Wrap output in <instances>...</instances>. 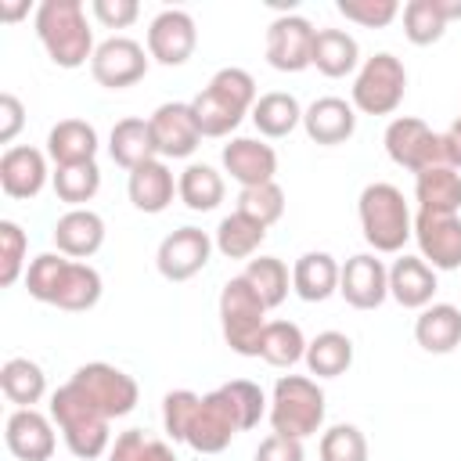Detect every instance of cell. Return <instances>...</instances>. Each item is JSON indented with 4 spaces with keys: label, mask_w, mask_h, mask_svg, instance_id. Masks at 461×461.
<instances>
[{
    "label": "cell",
    "mask_w": 461,
    "mask_h": 461,
    "mask_svg": "<svg viewBox=\"0 0 461 461\" xmlns=\"http://www.w3.org/2000/svg\"><path fill=\"white\" fill-rule=\"evenodd\" d=\"M414 241H418L421 259L432 270H457L461 267V216L418 212L414 216Z\"/></svg>",
    "instance_id": "obj_17"
},
{
    "label": "cell",
    "mask_w": 461,
    "mask_h": 461,
    "mask_svg": "<svg viewBox=\"0 0 461 461\" xmlns=\"http://www.w3.org/2000/svg\"><path fill=\"white\" fill-rule=\"evenodd\" d=\"M212 249L216 245L202 227H176L173 234L162 238L155 252V267L166 281H191L198 270H205Z\"/></svg>",
    "instance_id": "obj_14"
},
{
    "label": "cell",
    "mask_w": 461,
    "mask_h": 461,
    "mask_svg": "<svg viewBox=\"0 0 461 461\" xmlns=\"http://www.w3.org/2000/svg\"><path fill=\"white\" fill-rule=\"evenodd\" d=\"M108 461H176L173 447L148 436L144 429H126L115 436L112 450H108Z\"/></svg>",
    "instance_id": "obj_42"
},
{
    "label": "cell",
    "mask_w": 461,
    "mask_h": 461,
    "mask_svg": "<svg viewBox=\"0 0 461 461\" xmlns=\"http://www.w3.org/2000/svg\"><path fill=\"white\" fill-rule=\"evenodd\" d=\"M267 411H270V400L263 396V389L249 378H234L198 400V411L187 425L184 443L198 454H220L230 447L238 432L256 429Z\"/></svg>",
    "instance_id": "obj_1"
},
{
    "label": "cell",
    "mask_w": 461,
    "mask_h": 461,
    "mask_svg": "<svg viewBox=\"0 0 461 461\" xmlns=\"http://www.w3.org/2000/svg\"><path fill=\"white\" fill-rule=\"evenodd\" d=\"M29 238L14 220H0V285L11 288L25 270Z\"/></svg>",
    "instance_id": "obj_45"
},
{
    "label": "cell",
    "mask_w": 461,
    "mask_h": 461,
    "mask_svg": "<svg viewBox=\"0 0 461 461\" xmlns=\"http://www.w3.org/2000/svg\"><path fill=\"white\" fill-rule=\"evenodd\" d=\"M72 382H76L108 418H126V414L137 407V396H140L137 382H133L126 371H119L115 364H104V360H94V364L76 367Z\"/></svg>",
    "instance_id": "obj_10"
},
{
    "label": "cell",
    "mask_w": 461,
    "mask_h": 461,
    "mask_svg": "<svg viewBox=\"0 0 461 461\" xmlns=\"http://www.w3.org/2000/svg\"><path fill=\"white\" fill-rule=\"evenodd\" d=\"M267 418L277 436L310 439L324 425V389L306 375H281L274 382Z\"/></svg>",
    "instance_id": "obj_6"
},
{
    "label": "cell",
    "mask_w": 461,
    "mask_h": 461,
    "mask_svg": "<svg viewBox=\"0 0 461 461\" xmlns=\"http://www.w3.org/2000/svg\"><path fill=\"white\" fill-rule=\"evenodd\" d=\"M414 342L425 353H454L461 346V310L454 303H429L414 321Z\"/></svg>",
    "instance_id": "obj_26"
},
{
    "label": "cell",
    "mask_w": 461,
    "mask_h": 461,
    "mask_svg": "<svg viewBox=\"0 0 461 461\" xmlns=\"http://www.w3.org/2000/svg\"><path fill=\"white\" fill-rule=\"evenodd\" d=\"M25 11H29V4H0V18H7V22L22 18Z\"/></svg>",
    "instance_id": "obj_53"
},
{
    "label": "cell",
    "mask_w": 461,
    "mask_h": 461,
    "mask_svg": "<svg viewBox=\"0 0 461 461\" xmlns=\"http://www.w3.org/2000/svg\"><path fill=\"white\" fill-rule=\"evenodd\" d=\"M241 277L252 285V292L263 299L267 310L281 306L285 295H288V285H292V274H288L285 259H277V256H256V259H249V267L241 270Z\"/></svg>",
    "instance_id": "obj_38"
},
{
    "label": "cell",
    "mask_w": 461,
    "mask_h": 461,
    "mask_svg": "<svg viewBox=\"0 0 461 461\" xmlns=\"http://www.w3.org/2000/svg\"><path fill=\"white\" fill-rule=\"evenodd\" d=\"M126 194L133 202V209L140 212H162L169 209L173 194H176V180H173V169L162 162V158H151L144 166H137L126 180Z\"/></svg>",
    "instance_id": "obj_24"
},
{
    "label": "cell",
    "mask_w": 461,
    "mask_h": 461,
    "mask_svg": "<svg viewBox=\"0 0 461 461\" xmlns=\"http://www.w3.org/2000/svg\"><path fill=\"white\" fill-rule=\"evenodd\" d=\"M252 122L263 137H288L295 126H303V108L292 94L285 90H270V94H259L256 108H252Z\"/></svg>",
    "instance_id": "obj_35"
},
{
    "label": "cell",
    "mask_w": 461,
    "mask_h": 461,
    "mask_svg": "<svg viewBox=\"0 0 461 461\" xmlns=\"http://www.w3.org/2000/svg\"><path fill=\"white\" fill-rule=\"evenodd\" d=\"M321 461H367V439L357 425L342 421L321 432V447H317Z\"/></svg>",
    "instance_id": "obj_43"
},
{
    "label": "cell",
    "mask_w": 461,
    "mask_h": 461,
    "mask_svg": "<svg viewBox=\"0 0 461 461\" xmlns=\"http://www.w3.org/2000/svg\"><path fill=\"white\" fill-rule=\"evenodd\" d=\"M68 256L61 252H40L29 267H25V288L36 303H54V292H58V281H61V270H65Z\"/></svg>",
    "instance_id": "obj_44"
},
{
    "label": "cell",
    "mask_w": 461,
    "mask_h": 461,
    "mask_svg": "<svg viewBox=\"0 0 461 461\" xmlns=\"http://www.w3.org/2000/svg\"><path fill=\"white\" fill-rule=\"evenodd\" d=\"M0 389L4 396L14 403V407H32L43 400L47 393V375L36 360L29 357H11L4 367H0Z\"/></svg>",
    "instance_id": "obj_34"
},
{
    "label": "cell",
    "mask_w": 461,
    "mask_h": 461,
    "mask_svg": "<svg viewBox=\"0 0 461 461\" xmlns=\"http://www.w3.org/2000/svg\"><path fill=\"white\" fill-rule=\"evenodd\" d=\"M256 101V79L245 68L227 65L205 83V90L191 97V112L202 137H227L241 126L245 115H252Z\"/></svg>",
    "instance_id": "obj_2"
},
{
    "label": "cell",
    "mask_w": 461,
    "mask_h": 461,
    "mask_svg": "<svg viewBox=\"0 0 461 461\" xmlns=\"http://www.w3.org/2000/svg\"><path fill=\"white\" fill-rule=\"evenodd\" d=\"M97 299H101V274L83 259H68L50 306L68 310V313H83V310H94Z\"/></svg>",
    "instance_id": "obj_31"
},
{
    "label": "cell",
    "mask_w": 461,
    "mask_h": 461,
    "mask_svg": "<svg viewBox=\"0 0 461 461\" xmlns=\"http://www.w3.org/2000/svg\"><path fill=\"white\" fill-rule=\"evenodd\" d=\"M54 245L68 259H90L104 245V220L94 209H68L54 223Z\"/></svg>",
    "instance_id": "obj_22"
},
{
    "label": "cell",
    "mask_w": 461,
    "mask_h": 461,
    "mask_svg": "<svg viewBox=\"0 0 461 461\" xmlns=\"http://www.w3.org/2000/svg\"><path fill=\"white\" fill-rule=\"evenodd\" d=\"M223 194H227L223 176H220L212 166H205V162H191V166L176 176V198H180L191 212H209V209H216V205L223 202Z\"/></svg>",
    "instance_id": "obj_32"
},
{
    "label": "cell",
    "mask_w": 461,
    "mask_h": 461,
    "mask_svg": "<svg viewBox=\"0 0 461 461\" xmlns=\"http://www.w3.org/2000/svg\"><path fill=\"white\" fill-rule=\"evenodd\" d=\"M252 461H306V450H303V439L270 432V436L256 447V457H252Z\"/></svg>",
    "instance_id": "obj_49"
},
{
    "label": "cell",
    "mask_w": 461,
    "mask_h": 461,
    "mask_svg": "<svg viewBox=\"0 0 461 461\" xmlns=\"http://www.w3.org/2000/svg\"><path fill=\"white\" fill-rule=\"evenodd\" d=\"M335 7H339V14L346 22H357L364 29H382L400 14L396 0H339Z\"/></svg>",
    "instance_id": "obj_46"
},
{
    "label": "cell",
    "mask_w": 461,
    "mask_h": 461,
    "mask_svg": "<svg viewBox=\"0 0 461 461\" xmlns=\"http://www.w3.org/2000/svg\"><path fill=\"white\" fill-rule=\"evenodd\" d=\"M4 443L18 461H50L54 454V418L36 407H14L4 425Z\"/></svg>",
    "instance_id": "obj_18"
},
{
    "label": "cell",
    "mask_w": 461,
    "mask_h": 461,
    "mask_svg": "<svg viewBox=\"0 0 461 461\" xmlns=\"http://www.w3.org/2000/svg\"><path fill=\"white\" fill-rule=\"evenodd\" d=\"M306 367L317 378H339L353 364V339L346 331H321L306 342Z\"/></svg>",
    "instance_id": "obj_33"
},
{
    "label": "cell",
    "mask_w": 461,
    "mask_h": 461,
    "mask_svg": "<svg viewBox=\"0 0 461 461\" xmlns=\"http://www.w3.org/2000/svg\"><path fill=\"white\" fill-rule=\"evenodd\" d=\"M317 29L303 14H277L267 25V61L277 72H303L310 68Z\"/></svg>",
    "instance_id": "obj_12"
},
{
    "label": "cell",
    "mask_w": 461,
    "mask_h": 461,
    "mask_svg": "<svg viewBox=\"0 0 461 461\" xmlns=\"http://www.w3.org/2000/svg\"><path fill=\"white\" fill-rule=\"evenodd\" d=\"M238 212L256 220V223H263V227L277 223L285 216V191H281V184L270 180V184H259V187H241L238 191Z\"/></svg>",
    "instance_id": "obj_41"
},
{
    "label": "cell",
    "mask_w": 461,
    "mask_h": 461,
    "mask_svg": "<svg viewBox=\"0 0 461 461\" xmlns=\"http://www.w3.org/2000/svg\"><path fill=\"white\" fill-rule=\"evenodd\" d=\"M144 72H148V54L130 36H108L104 43H97V50L90 58V76L104 90H126V86L140 83Z\"/></svg>",
    "instance_id": "obj_11"
},
{
    "label": "cell",
    "mask_w": 461,
    "mask_h": 461,
    "mask_svg": "<svg viewBox=\"0 0 461 461\" xmlns=\"http://www.w3.org/2000/svg\"><path fill=\"white\" fill-rule=\"evenodd\" d=\"M47 184V155L32 144H11L0 155V187L7 198H36Z\"/></svg>",
    "instance_id": "obj_20"
},
{
    "label": "cell",
    "mask_w": 461,
    "mask_h": 461,
    "mask_svg": "<svg viewBox=\"0 0 461 461\" xmlns=\"http://www.w3.org/2000/svg\"><path fill=\"white\" fill-rule=\"evenodd\" d=\"M36 36L58 68H79L97 50L79 0H43L36 7Z\"/></svg>",
    "instance_id": "obj_4"
},
{
    "label": "cell",
    "mask_w": 461,
    "mask_h": 461,
    "mask_svg": "<svg viewBox=\"0 0 461 461\" xmlns=\"http://www.w3.org/2000/svg\"><path fill=\"white\" fill-rule=\"evenodd\" d=\"M151 140L158 158H187L202 144V130L194 122L191 101H166L148 115Z\"/></svg>",
    "instance_id": "obj_13"
},
{
    "label": "cell",
    "mask_w": 461,
    "mask_h": 461,
    "mask_svg": "<svg viewBox=\"0 0 461 461\" xmlns=\"http://www.w3.org/2000/svg\"><path fill=\"white\" fill-rule=\"evenodd\" d=\"M220 328H223V342L234 353L259 357V339L267 328V306L241 274L220 288Z\"/></svg>",
    "instance_id": "obj_7"
},
{
    "label": "cell",
    "mask_w": 461,
    "mask_h": 461,
    "mask_svg": "<svg viewBox=\"0 0 461 461\" xmlns=\"http://www.w3.org/2000/svg\"><path fill=\"white\" fill-rule=\"evenodd\" d=\"M339 295L353 310H378L389 299V270L375 252H357L342 263Z\"/></svg>",
    "instance_id": "obj_16"
},
{
    "label": "cell",
    "mask_w": 461,
    "mask_h": 461,
    "mask_svg": "<svg viewBox=\"0 0 461 461\" xmlns=\"http://www.w3.org/2000/svg\"><path fill=\"white\" fill-rule=\"evenodd\" d=\"M22 126H25V108H22V101H18L11 90L0 94V144H11Z\"/></svg>",
    "instance_id": "obj_50"
},
{
    "label": "cell",
    "mask_w": 461,
    "mask_h": 461,
    "mask_svg": "<svg viewBox=\"0 0 461 461\" xmlns=\"http://www.w3.org/2000/svg\"><path fill=\"white\" fill-rule=\"evenodd\" d=\"M198 393H191V389H173V393H166V400H162V425H166V432L176 439V443H184V436H187V425H191V418H194V411H198Z\"/></svg>",
    "instance_id": "obj_47"
},
{
    "label": "cell",
    "mask_w": 461,
    "mask_h": 461,
    "mask_svg": "<svg viewBox=\"0 0 461 461\" xmlns=\"http://www.w3.org/2000/svg\"><path fill=\"white\" fill-rule=\"evenodd\" d=\"M50 418L61 429L65 447L79 457V461H94L104 450H112V418L68 378L65 385H58L50 393Z\"/></svg>",
    "instance_id": "obj_3"
},
{
    "label": "cell",
    "mask_w": 461,
    "mask_h": 461,
    "mask_svg": "<svg viewBox=\"0 0 461 461\" xmlns=\"http://www.w3.org/2000/svg\"><path fill=\"white\" fill-rule=\"evenodd\" d=\"M259 357L270 367H292L306 357V339L303 328L292 321H267L263 339H259Z\"/></svg>",
    "instance_id": "obj_37"
},
{
    "label": "cell",
    "mask_w": 461,
    "mask_h": 461,
    "mask_svg": "<svg viewBox=\"0 0 461 461\" xmlns=\"http://www.w3.org/2000/svg\"><path fill=\"white\" fill-rule=\"evenodd\" d=\"M47 155H50L54 166L94 162V155H97V130L86 119H61L47 133Z\"/></svg>",
    "instance_id": "obj_28"
},
{
    "label": "cell",
    "mask_w": 461,
    "mask_h": 461,
    "mask_svg": "<svg viewBox=\"0 0 461 461\" xmlns=\"http://www.w3.org/2000/svg\"><path fill=\"white\" fill-rule=\"evenodd\" d=\"M90 11H94V18H97L104 29H126V25H133L137 14H140L137 0H94Z\"/></svg>",
    "instance_id": "obj_48"
},
{
    "label": "cell",
    "mask_w": 461,
    "mask_h": 461,
    "mask_svg": "<svg viewBox=\"0 0 461 461\" xmlns=\"http://www.w3.org/2000/svg\"><path fill=\"white\" fill-rule=\"evenodd\" d=\"M436 7H439V14L447 18V25H450L454 18H461V0H436Z\"/></svg>",
    "instance_id": "obj_52"
},
{
    "label": "cell",
    "mask_w": 461,
    "mask_h": 461,
    "mask_svg": "<svg viewBox=\"0 0 461 461\" xmlns=\"http://www.w3.org/2000/svg\"><path fill=\"white\" fill-rule=\"evenodd\" d=\"M108 155H112V162L122 166L126 173H133L137 166L158 158L148 119H137V115L119 119V122L112 126V137H108Z\"/></svg>",
    "instance_id": "obj_30"
},
{
    "label": "cell",
    "mask_w": 461,
    "mask_h": 461,
    "mask_svg": "<svg viewBox=\"0 0 461 461\" xmlns=\"http://www.w3.org/2000/svg\"><path fill=\"white\" fill-rule=\"evenodd\" d=\"M389 295L403 310H425L436 295V270L421 256H400L389 267Z\"/></svg>",
    "instance_id": "obj_23"
},
{
    "label": "cell",
    "mask_w": 461,
    "mask_h": 461,
    "mask_svg": "<svg viewBox=\"0 0 461 461\" xmlns=\"http://www.w3.org/2000/svg\"><path fill=\"white\" fill-rule=\"evenodd\" d=\"M414 198L418 212H443L457 216L461 212V169L454 166H432L414 176Z\"/></svg>",
    "instance_id": "obj_27"
},
{
    "label": "cell",
    "mask_w": 461,
    "mask_h": 461,
    "mask_svg": "<svg viewBox=\"0 0 461 461\" xmlns=\"http://www.w3.org/2000/svg\"><path fill=\"white\" fill-rule=\"evenodd\" d=\"M385 155L400 166V169H411L414 176L432 169V166H450L447 158V144H443V133H432L421 119L414 115H396L389 126H385Z\"/></svg>",
    "instance_id": "obj_9"
},
{
    "label": "cell",
    "mask_w": 461,
    "mask_h": 461,
    "mask_svg": "<svg viewBox=\"0 0 461 461\" xmlns=\"http://www.w3.org/2000/svg\"><path fill=\"white\" fill-rule=\"evenodd\" d=\"M310 65H313L321 76H328V79H342V76L357 72V65H360V47H357V40H353L346 29H317Z\"/></svg>",
    "instance_id": "obj_29"
},
{
    "label": "cell",
    "mask_w": 461,
    "mask_h": 461,
    "mask_svg": "<svg viewBox=\"0 0 461 461\" xmlns=\"http://www.w3.org/2000/svg\"><path fill=\"white\" fill-rule=\"evenodd\" d=\"M357 216H360L364 241L375 249V256L400 252L407 245V238H414V216L396 184H385V180L367 184L357 198Z\"/></svg>",
    "instance_id": "obj_5"
},
{
    "label": "cell",
    "mask_w": 461,
    "mask_h": 461,
    "mask_svg": "<svg viewBox=\"0 0 461 461\" xmlns=\"http://www.w3.org/2000/svg\"><path fill=\"white\" fill-rule=\"evenodd\" d=\"M303 130L313 144H346L357 133V108L346 97H317L310 108H303Z\"/></svg>",
    "instance_id": "obj_21"
},
{
    "label": "cell",
    "mask_w": 461,
    "mask_h": 461,
    "mask_svg": "<svg viewBox=\"0 0 461 461\" xmlns=\"http://www.w3.org/2000/svg\"><path fill=\"white\" fill-rule=\"evenodd\" d=\"M50 184H54V194L72 205V209H83V202H90L97 191H101V169L97 162H79V166H54L50 173Z\"/></svg>",
    "instance_id": "obj_39"
},
{
    "label": "cell",
    "mask_w": 461,
    "mask_h": 461,
    "mask_svg": "<svg viewBox=\"0 0 461 461\" xmlns=\"http://www.w3.org/2000/svg\"><path fill=\"white\" fill-rule=\"evenodd\" d=\"M443 144H447V158L454 169H461V115L450 122V130L443 133Z\"/></svg>",
    "instance_id": "obj_51"
},
{
    "label": "cell",
    "mask_w": 461,
    "mask_h": 461,
    "mask_svg": "<svg viewBox=\"0 0 461 461\" xmlns=\"http://www.w3.org/2000/svg\"><path fill=\"white\" fill-rule=\"evenodd\" d=\"M447 32V18L439 14L436 0H407L403 4V36L414 47H432Z\"/></svg>",
    "instance_id": "obj_40"
},
{
    "label": "cell",
    "mask_w": 461,
    "mask_h": 461,
    "mask_svg": "<svg viewBox=\"0 0 461 461\" xmlns=\"http://www.w3.org/2000/svg\"><path fill=\"white\" fill-rule=\"evenodd\" d=\"M198 47V29L194 18L180 7H166L151 18L148 25V58H155L158 65H184Z\"/></svg>",
    "instance_id": "obj_15"
},
{
    "label": "cell",
    "mask_w": 461,
    "mask_h": 461,
    "mask_svg": "<svg viewBox=\"0 0 461 461\" xmlns=\"http://www.w3.org/2000/svg\"><path fill=\"white\" fill-rule=\"evenodd\" d=\"M407 94V68L396 54L378 50L357 68L353 79V108L364 115H393Z\"/></svg>",
    "instance_id": "obj_8"
},
{
    "label": "cell",
    "mask_w": 461,
    "mask_h": 461,
    "mask_svg": "<svg viewBox=\"0 0 461 461\" xmlns=\"http://www.w3.org/2000/svg\"><path fill=\"white\" fill-rule=\"evenodd\" d=\"M339 274L342 267L335 263L331 252H303L292 267V292L303 303H324L328 295L339 292Z\"/></svg>",
    "instance_id": "obj_25"
},
{
    "label": "cell",
    "mask_w": 461,
    "mask_h": 461,
    "mask_svg": "<svg viewBox=\"0 0 461 461\" xmlns=\"http://www.w3.org/2000/svg\"><path fill=\"white\" fill-rule=\"evenodd\" d=\"M263 238H267V227L256 223V220H249V216H241V212L234 209L230 216L220 220L212 245H216L220 256H227V259H252V256L259 252Z\"/></svg>",
    "instance_id": "obj_36"
},
{
    "label": "cell",
    "mask_w": 461,
    "mask_h": 461,
    "mask_svg": "<svg viewBox=\"0 0 461 461\" xmlns=\"http://www.w3.org/2000/svg\"><path fill=\"white\" fill-rule=\"evenodd\" d=\"M220 162L230 173V180H238L241 187L270 184L277 173V151L259 137H234L230 144H223Z\"/></svg>",
    "instance_id": "obj_19"
}]
</instances>
